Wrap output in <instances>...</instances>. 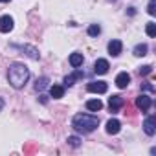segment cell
Returning a JSON list of instances; mask_svg holds the SVG:
<instances>
[{
	"mask_svg": "<svg viewBox=\"0 0 156 156\" xmlns=\"http://www.w3.org/2000/svg\"><path fill=\"white\" fill-rule=\"evenodd\" d=\"M30 79V70L26 64L22 62H13L9 64V70H8V81L13 88H24V85L28 83Z\"/></svg>",
	"mask_w": 156,
	"mask_h": 156,
	"instance_id": "1",
	"label": "cell"
},
{
	"mask_svg": "<svg viewBox=\"0 0 156 156\" xmlns=\"http://www.w3.org/2000/svg\"><path fill=\"white\" fill-rule=\"evenodd\" d=\"M98 125H99V118L92 116V114H75L73 119H72V127L77 132H83V134H88V132L96 130Z\"/></svg>",
	"mask_w": 156,
	"mask_h": 156,
	"instance_id": "2",
	"label": "cell"
},
{
	"mask_svg": "<svg viewBox=\"0 0 156 156\" xmlns=\"http://www.w3.org/2000/svg\"><path fill=\"white\" fill-rule=\"evenodd\" d=\"M11 48H15V50H19V51H24V53H26L30 59H33V61H39V59H41L39 50L33 48V46H30V44H11Z\"/></svg>",
	"mask_w": 156,
	"mask_h": 156,
	"instance_id": "3",
	"label": "cell"
},
{
	"mask_svg": "<svg viewBox=\"0 0 156 156\" xmlns=\"http://www.w3.org/2000/svg\"><path fill=\"white\" fill-rule=\"evenodd\" d=\"M87 90L92 92V94H105L108 90V87H107L105 81H94V83H88L87 85Z\"/></svg>",
	"mask_w": 156,
	"mask_h": 156,
	"instance_id": "4",
	"label": "cell"
},
{
	"mask_svg": "<svg viewBox=\"0 0 156 156\" xmlns=\"http://www.w3.org/2000/svg\"><path fill=\"white\" fill-rule=\"evenodd\" d=\"M143 130L147 136H154L156 134V118L154 116H147L143 121Z\"/></svg>",
	"mask_w": 156,
	"mask_h": 156,
	"instance_id": "5",
	"label": "cell"
},
{
	"mask_svg": "<svg viewBox=\"0 0 156 156\" xmlns=\"http://www.w3.org/2000/svg\"><path fill=\"white\" fill-rule=\"evenodd\" d=\"M13 26H15L13 17H9V15H2V17H0V31H2V33H9L13 30Z\"/></svg>",
	"mask_w": 156,
	"mask_h": 156,
	"instance_id": "6",
	"label": "cell"
},
{
	"mask_svg": "<svg viewBox=\"0 0 156 156\" xmlns=\"http://www.w3.org/2000/svg\"><path fill=\"white\" fill-rule=\"evenodd\" d=\"M83 77H85V72H83V70H75L73 73H70V75L64 77V87H72V85H75V81L83 79Z\"/></svg>",
	"mask_w": 156,
	"mask_h": 156,
	"instance_id": "7",
	"label": "cell"
},
{
	"mask_svg": "<svg viewBox=\"0 0 156 156\" xmlns=\"http://www.w3.org/2000/svg\"><path fill=\"white\" fill-rule=\"evenodd\" d=\"M151 105H152V99L149 98V96H140V98H136V107L141 110V112H147L149 108H151Z\"/></svg>",
	"mask_w": 156,
	"mask_h": 156,
	"instance_id": "8",
	"label": "cell"
},
{
	"mask_svg": "<svg viewBox=\"0 0 156 156\" xmlns=\"http://www.w3.org/2000/svg\"><path fill=\"white\" fill-rule=\"evenodd\" d=\"M121 50H123V42H121V41L112 39V41L108 42V53H110L112 57H118V55L121 53Z\"/></svg>",
	"mask_w": 156,
	"mask_h": 156,
	"instance_id": "9",
	"label": "cell"
},
{
	"mask_svg": "<svg viewBox=\"0 0 156 156\" xmlns=\"http://www.w3.org/2000/svg\"><path fill=\"white\" fill-rule=\"evenodd\" d=\"M108 68H110V64H108L107 59H98L96 64H94V72H96L98 75H105V73L108 72Z\"/></svg>",
	"mask_w": 156,
	"mask_h": 156,
	"instance_id": "10",
	"label": "cell"
},
{
	"mask_svg": "<svg viewBox=\"0 0 156 156\" xmlns=\"http://www.w3.org/2000/svg\"><path fill=\"white\" fill-rule=\"evenodd\" d=\"M123 107V98L121 96H112L110 99H108V108H110V112H119V108Z\"/></svg>",
	"mask_w": 156,
	"mask_h": 156,
	"instance_id": "11",
	"label": "cell"
},
{
	"mask_svg": "<svg viewBox=\"0 0 156 156\" xmlns=\"http://www.w3.org/2000/svg\"><path fill=\"white\" fill-rule=\"evenodd\" d=\"M129 83H130V75L127 72H121V73L116 75V87L118 88H127Z\"/></svg>",
	"mask_w": 156,
	"mask_h": 156,
	"instance_id": "12",
	"label": "cell"
},
{
	"mask_svg": "<svg viewBox=\"0 0 156 156\" xmlns=\"http://www.w3.org/2000/svg\"><path fill=\"white\" fill-rule=\"evenodd\" d=\"M121 130V123L118 119H108L107 121V132L108 134H118Z\"/></svg>",
	"mask_w": 156,
	"mask_h": 156,
	"instance_id": "13",
	"label": "cell"
},
{
	"mask_svg": "<svg viewBox=\"0 0 156 156\" xmlns=\"http://www.w3.org/2000/svg\"><path fill=\"white\" fill-rule=\"evenodd\" d=\"M83 53H79V51H75V53H72L70 55V64L73 66V68H79L81 64H83Z\"/></svg>",
	"mask_w": 156,
	"mask_h": 156,
	"instance_id": "14",
	"label": "cell"
},
{
	"mask_svg": "<svg viewBox=\"0 0 156 156\" xmlns=\"http://www.w3.org/2000/svg\"><path fill=\"white\" fill-rule=\"evenodd\" d=\"M87 108H88L90 112H99V110L103 108V103H101L99 99H88V101H87Z\"/></svg>",
	"mask_w": 156,
	"mask_h": 156,
	"instance_id": "15",
	"label": "cell"
},
{
	"mask_svg": "<svg viewBox=\"0 0 156 156\" xmlns=\"http://www.w3.org/2000/svg\"><path fill=\"white\" fill-rule=\"evenodd\" d=\"M50 94H51L53 99H61V98L64 96V87H61V85H53V87L50 88Z\"/></svg>",
	"mask_w": 156,
	"mask_h": 156,
	"instance_id": "16",
	"label": "cell"
},
{
	"mask_svg": "<svg viewBox=\"0 0 156 156\" xmlns=\"http://www.w3.org/2000/svg\"><path fill=\"white\" fill-rule=\"evenodd\" d=\"M147 44H136L134 46V55L136 57H143V55H147Z\"/></svg>",
	"mask_w": 156,
	"mask_h": 156,
	"instance_id": "17",
	"label": "cell"
},
{
	"mask_svg": "<svg viewBox=\"0 0 156 156\" xmlns=\"http://www.w3.org/2000/svg\"><path fill=\"white\" fill-rule=\"evenodd\" d=\"M48 83H50L48 77H39L37 83H35V90H44V88L48 87Z\"/></svg>",
	"mask_w": 156,
	"mask_h": 156,
	"instance_id": "18",
	"label": "cell"
},
{
	"mask_svg": "<svg viewBox=\"0 0 156 156\" xmlns=\"http://www.w3.org/2000/svg\"><path fill=\"white\" fill-rule=\"evenodd\" d=\"M99 33H101V26L99 24H90L88 26V35L90 37H98Z\"/></svg>",
	"mask_w": 156,
	"mask_h": 156,
	"instance_id": "19",
	"label": "cell"
},
{
	"mask_svg": "<svg viewBox=\"0 0 156 156\" xmlns=\"http://www.w3.org/2000/svg\"><path fill=\"white\" fill-rule=\"evenodd\" d=\"M145 33H147L149 37H156V24H154V22H149L147 28H145Z\"/></svg>",
	"mask_w": 156,
	"mask_h": 156,
	"instance_id": "20",
	"label": "cell"
},
{
	"mask_svg": "<svg viewBox=\"0 0 156 156\" xmlns=\"http://www.w3.org/2000/svg\"><path fill=\"white\" fill-rule=\"evenodd\" d=\"M68 145H72V147H79L81 145V140L79 138H77V136H68Z\"/></svg>",
	"mask_w": 156,
	"mask_h": 156,
	"instance_id": "21",
	"label": "cell"
},
{
	"mask_svg": "<svg viewBox=\"0 0 156 156\" xmlns=\"http://www.w3.org/2000/svg\"><path fill=\"white\" fill-rule=\"evenodd\" d=\"M151 72H152V66L151 64H145V66L140 68V75H149Z\"/></svg>",
	"mask_w": 156,
	"mask_h": 156,
	"instance_id": "22",
	"label": "cell"
},
{
	"mask_svg": "<svg viewBox=\"0 0 156 156\" xmlns=\"http://www.w3.org/2000/svg\"><path fill=\"white\" fill-rule=\"evenodd\" d=\"M154 2H156V0H149V6H147V13H149V15H154V13H156V9H154Z\"/></svg>",
	"mask_w": 156,
	"mask_h": 156,
	"instance_id": "23",
	"label": "cell"
},
{
	"mask_svg": "<svg viewBox=\"0 0 156 156\" xmlns=\"http://www.w3.org/2000/svg\"><path fill=\"white\" fill-rule=\"evenodd\" d=\"M141 90H147V92H154V87H152V85H149V83H145V85H141Z\"/></svg>",
	"mask_w": 156,
	"mask_h": 156,
	"instance_id": "24",
	"label": "cell"
},
{
	"mask_svg": "<svg viewBox=\"0 0 156 156\" xmlns=\"http://www.w3.org/2000/svg\"><path fill=\"white\" fill-rule=\"evenodd\" d=\"M2 108H4V99L0 98V112H2Z\"/></svg>",
	"mask_w": 156,
	"mask_h": 156,
	"instance_id": "25",
	"label": "cell"
},
{
	"mask_svg": "<svg viewBox=\"0 0 156 156\" xmlns=\"http://www.w3.org/2000/svg\"><path fill=\"white\" fill-rule=\"evenodd\" d=\"M0 2H9V0H0Z\"/></svg>",
	"mask_w": 156,
	"mask_h": 156,
	"instance_id": "26",
	"label": "cell"
},
{
	"mask_svg": "<svg viewBox=\"0 0 156 156\" xmlns=\"http://www.w3.org/2000/svg\"><path fill=\"white\" fill-rule=\"evenodd\" d=\"M110 2H114V0H110Z\"/></svg>",
	"mask_w": 156,
	"mask_h": 156,
	"instance_id": "27",
	"label": "cell"
}]
</instances>
